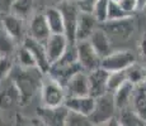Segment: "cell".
<instances>
[{
  "label": "cell",
  "instance_id": "obj_1",
  "mask_svg": "<svg viewBox=\"0 0 146 126\" xmlns=\"http://www.w3.org/2000/svg\"><path fill=\"white\" fill-rule=\"evenodd\" d=\"M42 77L43 74L37 68H22L14 63L9 78L18 89L21 105H28L36 95H40Z\"/></svg>",
  "mask_w": 146,
  "mask_h": 126
},
{
  "label": "cell",
  "instance_id": "obj_2",
  "mask_svg": "<svg viewBox=\"0 0 146 126\" xmlns=\"http://www.w3.org/2000/svg\"><path fill=\"white\" fill-rule=\"evenodd\" d=\"M66 97L65 87L50 74H43L40 88V100L42 106L55 107L64 105Z\"/></svg>",
  "mask_w": 146,
  "mask_h": 126
},
{
  "label": "cell",
  "instance_id": "obj_3",
  "mask_svg": "<svg viewBox=\"0 0 146 126\" xmlns=\"http://www.w3.org/2000/svg\"><path fill=\"white\" fill-rule=\"evenodd\" d=\"M116 112L117 107L116 103H114L113 93L112 92H106V93L95 97L94 110L89 116V119H90L92 125L104 126L109 119L116 116Z\"/></svg>",
  "mask_w": 146,
  "mask_h": 126
},
{
  "label": "cell",
  "instance_id": "obj_4",
  "mask_svg": "<svg viewBox=\"0 0 146 126\" xmlns=\"http://www.w3.org/2000/svg\"><path fill=\"white\" fill-rule=\"evenodd\" d=\"M100 27L112 40L117 39L119 42H126L133 34L135 19L133 15H128L126 18L117 19V20H107L106 23L100 24Z\"/></svg>",
  "mask_w": 146,
  "mask_h": 126
},
{
  "label": "cell",
  "instance_id": "obj_5",
  "mask_svg": "<svg viewBox=\"0 0 146 126\" xmlns=\"http://www.w3.org/2000/svg\"><path fill=\"white\" fill-rule=\"evenodd\" d=\"M57 7L61 10V14H62L64 28H65L64 34L66 35V38L69 39L70 43H75L78 20H79V15H80L79 7H78L75 0H62Z\"/></svg>",
  "mask_w": 146,
  "mask_h": 126
},
{
  "label": "cell",
  "instance_id": "obj_6",
  "mask_svg": "<svg viewBox=\"0 0 146 126\" xmlns=\"http://www.w3.org/2000/svg\"><path fill=\"white\" fill-rule=\"evenodd\" d=\"M136 62V57L128 49L112 50L108 55L102 58L100 67H103L108 72L113 71H123L127 69L132 63Z\"/></svg>",
  "mask_w": 146,
  "mask_h": 126
},
{
  "label": "cell",
  "instance_id": "obj_7",
  "mask_svg": "<svg viewBox=\"0 0 146 126\" xmlns=\"http://www.w3.org/2000/svg\"><path fill=\"white\" fill-rule=\"evenodd\" d=\"M75 46H76V52H78V61H79V64L83 71L90 72L93 69L98 68V67H100L102 58L94 50L88 39L75 42Z\"/></svg>",
  "mask_w": 146,
  "mask_h": 126
},
{
  "label": "cell",
  "instance_id": "obj_8",
  "mask_svg": "<svg viewBox=\"0 0 146 126\" xmlns=\"http://www.w3.org/2000/svg\"><path fill=\"white\" fill-rule=\"evenodd\" d=\"M22 44H23V46L31 52V54H32L33 59H35L36 67H37L38 71H40L42 74L48 73L51 63H50L48 57H47V52H46L44 43H41V42H38V40H36V39L26 35V38L23 39Z\"/></svg>",
  "mask_w": 146,
  "mask_h": 126
},
{
  "label": "cell",
  "instance_id": "obj_9",
  "mask_svg": "<svg viewBox=\"0 0 146 126\" xmlns=\"http://www.w3.org/2000/svg\"><path fill=\"white\" fill-rule=\"evenodd\" d=\"M28 19L29 20L27 24V35L41 43H46V40L51 35V30L43 12H33Z\"/></svg>",
  "mask_w": 146,
  "mask_h": 126
},
{
  "label": "cell",
  "instance_id": "obj_10",
  "mask_svg": "<svg viewBox=\"0 0 146 126\" xmlns=\"http://www.w3.org/2000/svg\"><path fill=\"white\" fill-rule=\"evenodd\" d=\"M1 28L19 44L27 35L26 19L13 13H7L1 15Z\"/></svg>",
  "mask_w": 146,
  "mask_h": 126
},
{
  "label": "cell",
  "instance_id": "obj_11",
  "mask_svg": "<svg viewBox=\"0 0 146 126\" xmlns=\"http://www.w3.org/2000/svg\"><path fill=\"white\" fill-rule=\"evenodd\" d=\"M67 108L64 105L55 106V107H47L40 106L37 108V119L40 124L47 126H65V120L67 116Z\"/></svg>",
  "mask_w": 146,
  "mask_h": 126
},
{
  "label": "cell",
  "instance_id": "obj_12",
  "mask_svg": "<svg viewBox=\"0 0 146 126\" xmlns=\"http://www.w3.org/2000/svg\"><path fill=\"white\" fill-rule=\"evenodd\" d=\"M66 96H86L89 95L88 72L79 71L72 74L65 85Z\"/></svg>",
  "mask_w": 146,
  "mask_h": 126
},
{
  "label": "cell",
  "instance_id": "obj_13",
  "mask_svg": "<svg viewBox=\"0 0 146 126\" xmlns=\"http://www.w3.org/2000/svg\"><path fill=\"white\" fill-rule=\"evenodd\" d=\"M95 97L86 95V96H66L64 101V106L70 111L83 114L85 116H90L94 110Z\"/></svg>",
  "mask_w": 146,
  "mask_h": 126
},
{
  "label": "cell",
  "instance_id": "obj_14",
  "mask_svg": "<svg viewBox=\"0 0 146 126\" xmlns=\"http://www.w3.org/2000/svg\"><path fill=\"white\" fill-rule=\"evenodd\" d=\"M109 72L103 67H98L93 71L88 72L89 80V95L93 97H98L100 95L108 92L107 88V80Z\"/></svg>",
  "mask_w": 146,
  "mask_h": 126
},
{
  "label": "cell",
  "instance_id": "obj_15",
  "mask_svg": "<svg viewBox=\"0 0 146 126\" xmlns=\"http://www.w3.org/2000/svg\"><path fill=\"white\" fill-rule=\"evenodd\" d=\"M70 44L69 39L66 38L65 34H51L48 39L44 43L47 52V57H48L50 63H53L55 61H57L61 55L64 54V52L66 50L67 46Z\"/></svg>",
  "mask_w": 146,
  "mask_h": 126
},
{
  "label": "cell",
  "instance_id": "obj_16",
  "mask_svg": "<svg viewBox=\"0 0 146 126\" xmlns=\"http://www.w3.org/2000/svg\"><path fill=\"white\" fill-rule=\"evenodd\" d=\"M88 40H89V43L92 44V47L94 48L95 52L99 54L100 58L108 55L109 53L113 50V40H112V39L109 38V35L102 29L100 25L92 33V35L89 37Z\"/></svg>",
  "mask_w": 146,
  "mask_h": 126
},
{
  "label": "cell",
  "instance_id": "obj_17",
  "mask_svg": "<svg viewBox=\"0 0 146 126\" xmlns=\"http://www.w3.org/2000/svg\"><path fill=\"white\" fill-rule=\"evenodd\" d=\"M98 27H99V23L95 20L93 14L86 13V12H80L79 20H78V27H76V37H75V42L89 39V37L92 35V33H93Z\"/></svg>",
  "mask_w": 146,
  "mask_h": 126
},
{
  "label": "cell",
  "instance_id": "obj_18",
  "mask_svg": "<svg viewBox=\"0 0 146 126\" xmlns=\"http://www.w3.org/2000/svg\"><path fill=\"white\" fill-rule=\"evenodd\" d=\"M135 87H136V86H135L133 83H131L130 81H126L116 91L112 92V93H113V99H114L117 111L121 110V108L131 106V100H132V96H133Z\"/></svg>",
  "mask_w": 146,
  "mask_h": 126
},
{
  "label": "cell",
  "instance_id": "obj_19",
  "mask_svg": "<svg viewBox=\"0 0 146 126\" xmlns=\"http://www.w3.org/2000/svg\"><path fill=\"white\" fill-rule=\"evenodd\" d=\"M43 14L50 27V30H51V34H64L65 32L64 19L58 7H47L43 10Z\"/></svg>",
  "mask_w": 146,
  "mask_h": 126
},
{
  "label": "cell",
  "instance_id": "obj_20",
  "mask_svg": "<svg viewBox=\"0 0 146 126\" xmlns=\"http://www.w3.org/2000/svg\"><path fill=\"white\" fill-rule=\"evenodd\" d=\"M131 108L146 124V85H137L135 87L131 100Z\"/></svg>",
  "mask_w": 146,
  "mask_h": 126
},
{
  "label": "cell",
  "instance_id": "obj_21",
  "mask_svg": "<svg viewBox=\"0 0 146 126\" xmlns=\"http://www.w3.org/2000/svg\"><path fill=\"white\" fill-rule=\"evenodd\" d=\"M19 43H17L3 28H0V57L14 58Z\"/></svg>",
  "mask_w": 146,
  "mask_h": 126
},
{
  "label": "cell",
  "instance_id": "obj_22",
  "mask_svg": "<svg viewBox=\"0 0 146 126\" xmlns=\"http://www.w3.org/2000/svg\"><path fill=\"white\" fill-rule=\"evenodd\" d=\"M14 63H15L17 66L22 67V68H37L31 52L22 43L19 44L18 48L15 50V54H14Z\"/></svg>",
  "mask_w": 146,
  "mask_h": 126
},
{
  "label": "cell",
  "instance_id": "obj_23",
  "mask_svg": "<svg viewBox=\"0 0 146 126\" xmlns=\"http://www.w3.org/2000/svg\"><path fill=\"white\" fill-rule=\"evenodd\" d=\"M15 103H19V93L17 87L14 86V83L12 82L10 89H9V86H7V87H4L0 91V107L8 108V107H12Z\"/></svg>",
  "mask_w": 146,
  "mask_h": 126
},
{
  "label": "cell",
  "instance_id": "obj_24",
  "mask_svg": "<svg viewBox=\"0 0 146 126\" xmlns=\"http://www.w3.org/2000/svg\"><path fill=\"white\" fill-rule=\"evenodd\" d=\"M118 111H119V115L117 117H118L119 125H122V126H139V125L145 124V122L140 119L139 115L131 108V106L125 107V108H121Z\"/></svg>",
  "mask_w": 146,
  "mask_h": 126
},
{
  "label": "cell",
  "instance_id": "obj_25",
  "mask_svg": "<svg viewBox=\"0 0 146 126\" xmlns=\"http://www.w3.org/2000/svg\"><path fill=\"white\" fill-rule=\"evenodd\" d=\"M126 76H127V81L133 83L135 86L137 85H145L146 80V68L136 62L132 63L127 69H126Z\"/></svg>",
  "mask_w": 146,
  "mask_h": 126
},
{
  "label": "cell",
  "instance_id": "obj_26",
  "mask_svg": "<svg viewBox=\"0 0 146 126\" xmlns=\"http://www.w3.org/2000/svg\"><path fill=\"white\" fill-rule=\"evenodd\" d=\"M33 7H35V0H14L10 13L23 19H28L33 13Z\"/></svg>",
  "mask_w": 146,
  "mask_h": 126
},
{
  "label": "cell",
  "instance_id": "obj_27",
  "mask_svg": "<svg viewBox=\"0 0 146 126\" xmlns=\"http://www.w3.org/2000/svg\"><path fill=\"white\" fill-rule=\"evenodd\" d=\"M127 81V76H126V69L123 71H113L108 73V80H107V88L108 92H114L121 85Z\"/></svg>",
  "mask_w": 146,
  "mask_h": 126
},
{
  "label": "cell",
  "instance_id": "obj_28",
  "mask_svg": "<svg viewBox=\"0 0 146 126\" xmlns=\"http://www.w3.org/2000/svg\"><path fill=\"white\" fill-rule=\"evenodd\" d=\"M108 5H109V0H97L95 5L93 7L92 14L95 18V20L99 23V25L107 22V18H108Z\"/></svg>",
  "mask_w": 146,
  "mask_h": 126
},
{
  "label": "cell",
  "instance_id": "obj_29",
  "mask_svg": "<svg viewBox=\"0 0 146 126\" xmlns=\"http://www.w3.org/2000/svg\"><path fill=\"white\" fill-rule=\"evenodd\" d=\"M90 119L83 114L75 111H67V116L65 120V126H90Z\"/></svg>",
  "mask_w": 146,
  "mask_h": 126
},
{
  "label": "cell",
  "instance_id": "obj_30",
  "mask_svg": "<svg viewBox=\"0 0 146 126\" xmlns=\"http://www.w3.org/2000/svg\"><path fill=\"white\" fill-rule=\"evenodd\" d=\"M126 16H128V14L122 9L119 3L113 1V0H109L108 18H107V20H117V19H122V18H126Z\"/></svg>",
  "mask_w": 146,
  "mask_h": 126
},
{
  "label": "cell",
  "instance_id": "obj_31",
  "mask_svg": "<svg viewBox=\"0 0 146 126\" xmlns=\"http://www.w3.org/2000/svg\"><path fill=\"white\" fill-rule=\"evenodd\" d=\"M13 67H14V58L0 57V83L7 81V78H9Z\"/></svg>",
  "mask_w": 146,
  "mask_h": 126
},
{
  "label": "cell",
  "instance_id": "obj_32",
  "mask_svg": "<svg viewBox=\"0 0 146 126\" xmlns=\"http://www.w3.org/2000/svg\"><path fill=\"white\" fill-rule=\"evenodd\" d=\"M118 3H119L121 7H122V9L125 10L128 15H133L136 12H139L136 0H121Z\"/></svg>",
  "mask_w": 146,
  "mask_h": 126
},
{
  "label": "cell",
  "instance_id": "obj_33",
  "mask_svg": "<svg viewBox=\"0 0 146 126\" xmlns=\"http://www.w3.org/2000/svg\"><path fill=\"white\" fill-rule=\"evenodd\" d=\"M79 7L80 12H86V13H92L93 7L95 5L97 0H75Z\"/></svg>",
  "mask_w": 146,
  "mask_h": 126
},
{
  "label": "cell",
  "instance_id": "obj_34",
  "mask_svg": "<svg viewBox=\"0 0 146 126\" xmlns=\"http://www.w3.org/2000/svg\"><path fill=\"white\" fill-rule=\"evenodd\" d=\"M14 0H0V14H7L10 13Z\"/></svg>",
  "mask_w": 146,
  "mask_h": 126
},
{
  "label": "cell",
  "instance_id": "obj_35",
  "mask_svg": "<svg viewBox=\"0 0 146 126\" xmlns=\"http://www.w3.org/2000/svg\"><path fill=\"white\" fill-rule=\"evenodd\" d=\"M139 49H140V53H141V55L146 59V34L142 35L141 40H140Z\"/></svg>",
  "mask_w": 146,
  "mask_h": 126
},
{
  "label": "cell",
  "instance_id": "obj_36",
  "mask_svg": "<svg viewBox=\"0 0 146 126\" xmlns=\"http://www.w3.org/2000/svg\"><path fill=\"white\" fill-rule=\"evenodd\" d=\"M136 1H137V9L141 12L142 8H144V5L146 4V0H136Z\"/></svg>",
  "mask_w": 146,
  "mask_h": 126
},
{
  "label": "cell",
  "instance_id": "obj_37",
  "mask_svg": "<svg viewBox=\"0 0 146 126\" xmlns=\"http://www.w3.org/2000/svg\"><path fill=\"white\" fill-rule=\"evenodd\" d=\"M141 12H144V13L146 14V4L144 5V8H142V10H141Z\"/></svg>",
  "mask_w": 146,
  "mask_h": 126
},
{
  "label": "cell",
  "instance_id": "obj_38",
  "mask_svg": "<svg viewBox=\"0 0 146 126\" xmlns=\"http://www.w3.org/2000/svg\"><path fill=\"white\" fill-rule=\"evenodd\" d=\"M0 28H1V14H0Z\"/></svg>",
  "mask_w": 146,
  "mask_h": 126
},
{
  "label": "cell",
  "instance_id": "obj_39",
  "mask_svg": "<svg viewBox=\"0 0 146 126\" xmlns=\"http://www.w3.org/2000/svg\"><path fill=\"white\" fill-rule=\"evenodd\" d=\"M113 1H121V0H113Z\"/></svg>",
  "mask_w": 146,
  "mask_h": 126
},
{
  "label": "cell",
  "instance_id": "obj_40",
  "mask_svg": "<svg viewBox=\"0 0 146 126\" xmlns=\"http://www.w3.org/2000/svg\"><path fill=\"white\" fill-rule=\"evenodd\" d=\"M145 85H146V80H145Z\"/></svg>",
  "mask_w": 146,
  "mask_h": 126
}]
</instances>
